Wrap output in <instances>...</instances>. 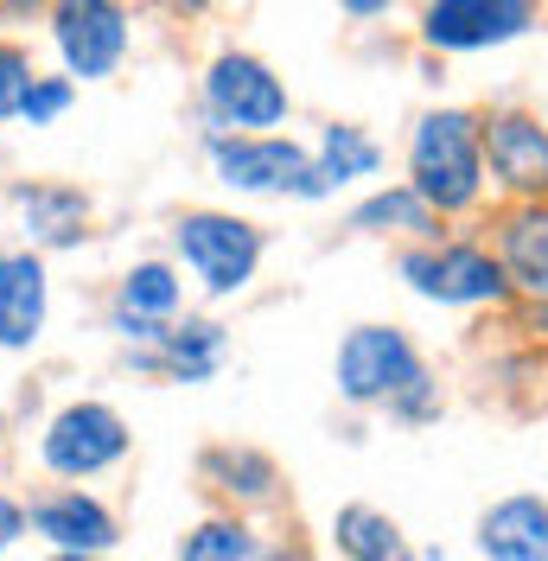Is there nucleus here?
I'll return each mask as SVG.
<instances>
[{
	"label": "nucleus",
	"mask_w": 548,
	"mask_h": 561,
	"mask_svg": "<svg viewBox=\"0 0 548 561\" xmlns=\"http://www.w3.org/2000/svg\"><path fill=\"white\" fill-rule=\"evenodd\" d=\"M414 198L421 205L459 210L479 198V128L446 108L414 128Z\"/></svg>",
	"instance_id": "obj_1"
},
{
	"label": "nucleus",
	"mask_w": 548,
	"mask_h": 561,
	"mask_svg": "<svg viewBox=\"0 0 548 561\" xmlns=\"http://www.w3.org/2000/svg\"><path fill=\"white\" fill-rule=\"evenodd\" d=\"M179 255L205 275L210 294H237L242 280L255 275L262 243H255V230L242 217H210V210H198V217L179 224Z\"/></svg>",
	"instance_id": "obj_2"
},
{
	"label": "nucleus",
	"mask_w": 548,
	"mask_h": 561,
	"mask_svg": "<svg viewBox=\"0 0 548 561\" xmlns=\"http://www.w3.org/2000/svg\"><path fill=\"white\" fill-rule=\"evenodd\" d=\"M339 383L351 402H377V396H396V389H414L421 383V364H414V351L402 332H389V325H364V332H351L339 351Z\"/></svg>",
	"instance_id": "obj_3"
},
{
	"label": "nucleus",
	"mask_w": 548,
	"mask_h": 561,
	"mask_svg": "<svg viewBox=\"0 0 548 561\" xmlns=\"http://www.w3.org/2000/svg\"><path fill=\"white\" fill-rule=\"evenodd\" d=\"M128 447V434H122V421L96 409V402H77L65 415L52 421V434H45V459H52V472H70V479H83V472H96L109 459H122Z\"/></svg>",
	"instance_id": "obj_4"
},
{
	"label": "nucleus",
	"mask_w": 548,
	"mask_h": 561,
	"mask_svg": "<svg viewBox=\"0 0 548 561\" xmlns=\"http://www.w3.org/2000/svg\"><path fill=\"white\" fill-rule=\"evenodd\" d=\"M58 45L77 77H109L122 65L128 20H122V7H103V0H70V7H58Z\"/></svg>",
	"instance_id": "obj_5"
},
{
	"label": "nucleus",
	"mask_w": 548,
	"mask_h": 561,
	"mask_svg": "<svg viewBox=\"0 0 548 561\" xmlns=\"http://www.w3.org/2000/svg\"><path fill=\"white\" fill-rule=\"evenodd\" d=\"M210 108L237 128H274L287 115V90L255 58H217L210 65Z\"/></svg>",
	"instance_id": "obj_6"
},
{
	"label": "nucleus",
	"mask_w": 548,
	"mask_h": 561,
	"mask_svg": "<svg viewBox=\"0 0 548 561\" xmlns=\"http://www.w3.org/2000/svg\"><path fill=\"white\" fill-rule=\"evenodd\" d=\"M217 173L242 185V192H300L312 179L307 153L294 147V140H224L217 147Z\"/></svg>",
	"instance_id": "obj_7"
},
{
	"label": "nucleus",
	"mask_w": 548,
	"mask_h": 561,
	"mask_svg": "<svg viewBox=\"0 0 548 561\" xmlns=\"http://www.w3.org/2000/svg\"><path fill=\"white\" fill-rule=\"evenodd\" d=\"M523 26H529V7H516V0H446V7H427V38L453 45V51L516 38Z\"/></svg>",
	"instance_id": "obj_8"
},
{
	"label": "nucleus",
	"mask_w": 548,
	"mask_h": 561,
	"mask_svg": "<svg viewBox=\"0 0 548 561\" xmlns=\"http://www.w3.org/2000/svg\"><path fill=\"white\" fill-rule=\"evenodd\" d=\"M402 275H409L421 294H434V300H498V294H504L498 262H491V255H479V249L409 255V262H402Z\"/></svg>",
	"instance_id": "obj_9"
},
{
	"label": "nucleus",
	"mask_w": 548,
	"mask_h": 561,
	"mask_svg": "<svg viewBox=\"0 0 548 561\" xmlns=\"http://www.w3.org/2000/svg\"><path fill=\"white\" fill-rule=\"evenodd\" d=\"M38 319H45L38 255H0V345H33Z\"/></svg>",
	"instance_id": "obj_10"
},
{
	"label": "nucleus",
	"mask_w": 548,
	"mask_h": 561,
	"mask_svg": "<svg viewBox=\"0 0 548 561\" xmlns=\"http://www.w3.org/2000/svg\"><path fill=\"white\" fill-rule=\"evenodd\" d=\"M484 147H491V167H498L504 185H516V192H543L548 185V135L536 122L504 115V122H491Z\"/></svg>",
	"instance_id": "obj_11"
},
{
	"label": "nucleus",
	"mask_w": 548,
	"mask_h": 561,
	"mask_svg": "<svg viewBox=\"0 0 548 561\" xmlns=\"http://www.w3.org/2000/svg\"><path fill=\"white\" fill-rule=\"evenodd\" d=\"M484 556L491 561H548V504L511 497L484 517Z\"/></svg>",
	"instance_id": "obj_12"
},
{
	"label": "nucleus",
	"mask_w": 548,
	"mask_h": 561,
	"mask_svg": "<svg viewBox=\"0 0 548 561\" xmlns=\"http://www.w3.org/2000/svg\"><path fill=\"white\" fill-rule=\"evenodd\" d=\"M38 536H52L65 556H96L115 542V524H109L103 504H90V497H52V504H38L33 511Z\"/></svg>",
	"instance_id": "obj_13"
},
{
	"label": "nucleus",
	"mask_w": 548,
	"mask_h": 561,
	"mask_svg": "<svg viewBox=\"0 0 548 561\" xmlns=\"http://www.w3.org/2000/svg\"><path fill=\"white\" fill-rule=\"evenodd\" d=\"M339 549L351 561H409L402 529L389 524V517H377V511H364V504L339 511Z\"/></svg>",
	"instance_id": "obj_14"
},
{
	"label": "nucleus",
	"mask_w": 548,
	"mask_h": 561,
	"mask_svg": "<svg viewBox=\"0 0 548 561\" xmlns=\"http://www.w3.org/2000/svg\"><path fill=\"white\" fill-rule=\"evenodd\" d=\"M504 255H511V275L529 294H548V210H523L504 230Z\"/></svg>",
	"instance_id": "obj_15"
},
{
	"label": "nucleus",
	"mask_w": 548,
	"mask_h": 561,
	"mask_svg": "<svg viewBox=\"0 0 548 561\" xmlns=\"http://www.w3.org/2000/svg\"><path fill=\"white\" fill-rule=\"evenodd\" d=\"M370 167H377V147L357 135V128H332V135H326V160L312 167V179L300 185V192L319 198V192H332V185H344V179L370 173Z\"/></svg>",
	"instance_id": "obj_16"
},
{
	"label": "nucleus",
	"mask_w": 548,
	"mask_h": 561,
	"mask_svg": "<svg viewBox=\"0 0 548 561\" xmlns=\"http://www.w3.org/2000/svg\"><path fill=\"white\" fill-rule=\"evenodd\" d=\"M20 210H26V224H33L38 243H77V230H83V198H77V192H58V185L26 192Z\"/></svg>",
	"instance_id": "obj_17"
},
{
	"label": "nucleus",
	"mask_w": 548,
	"mask_h": 561,
	"mask_svg": "<svg viewBox=\"0 0 548 561\" xmlns=\"http://www.w3.org/2000/svg\"><path fill=\"white\" fill-rule=\"evenodd\" d=\"M172 300H179L172 275L160 268V262H147V268H135V275H128V287H122V319L153 325L160 313H172Z\"/></svg>",
	"instance_id": "obj_18"
},
{
	"label": "nucleus",
	"mask_w": 548,
	"mask_h": 561,
	"mask_svg": "<svg viewBox=\"0 0 548 561\" xmlns=\"http://www.w3.org/2000/svg\"><path fill=\"white\" fill-rule=\"evenodd\" d=\"M185 561H262V542L242 524H205L185 542Z\"/></svg>",
	"instance_id": "obj_19"
},
{
	"label": "nucleus",
	"mask_w": 548,
	"mask_h": 561,
	"mask_svg": "<svg viewBox=\"0 0 548 561\" xmlns=\"http://www.w3.org/2000/svg\"><path fill=\"white\" fill-rule=\"evenodd\" d=\"M167 357L179 377H205L217 364V325H185V332H167Z\"/></svg>",
	"instance_id": "obj_20"
},
{
	"label": "nucleus",
	"mask_w": 548,
	"mask_h": 561,
	"mask_svg": "<svg viewBox=\"0 0 548 561\" xmlns=\"http://www.w3.org/2000/svg\"><path fill=\"white\" fill-rule=\"evenodd\" d=\"M357 224H364V230H377V224H409V230H427V205H421L414 192H389V198H370V205L357 210Z\"/></svg>",
	"instance_id": "obj_21"
},
{
	"label": "nucleus",
	"mask_w": 548,
	"mask_h": 561,
	"mask_svg": "<svg viewBox=\"0 0 548 561\" xmlns=\"http://www.w3.org/2000/svg\"><path fill=\"white\" fill-rule=\"evenodd\" d=\"M26 90H33V70H26V58H20L13 45H0V115L26 108Z\"/></svg>",
	"instance_id": "obj_22"
},
{
	"label": "nucleus",
	"mask_w": 548,
	"mask_h": 561,
	"mask_svg": "<svg viewBox=\"0 0 548 561\" xmlns=\"http://www.w3.org/2000/svg\"><path fill=\"white\" fill-rule=\"evenodd\" d=\"M65 103H70V83H33L20 115H26V122H52V115H58Z\"/></svg>",
	"instance_id": "obj_23"
},
{
	"label": "nucleus",
	"mask_w": 548,
	"mask_h": 561,
	"mask_svg": "<svg viewBox=\"0 0 548 561\" xmlns=\"http://www.w3.org/2000/svg\"><path fill=\"white\" fill-rule=\"evenodd\" d=\"M13 536H20V511H13V504H7V497H0V549H7V542H13Z\"/></svg>",
	"instance_id": "obj_24"
},
{
	"label": "nucleus",
	"mask_w": 548,
	"mask_h": 561,
	"mask_svg": "<svg viewBox=\"0 0 548 561\" xmlns=\"http://www.w3.org/2000/svg\"><path fill=\"white\" fill-rule=\"evenodd\" d=\"M274 561H307V556H274Z\"/></svg>",
	"instance_id": "obj_25"
},
{
	"label": "nucleus",
	"mask_w": 548,
	"mask_h": 561,
	"mask_svg": "<svg viewBox=\"0 0 548 561\" xmlns=\"http://www.w3.org/2000/svg\"><path fill=\"white\" fill-rule=\"evenodd\" d=\"M58 561H90V556H58Z\"/></svg>",
	"instance_id": "obj_26"
}]
</instances>
